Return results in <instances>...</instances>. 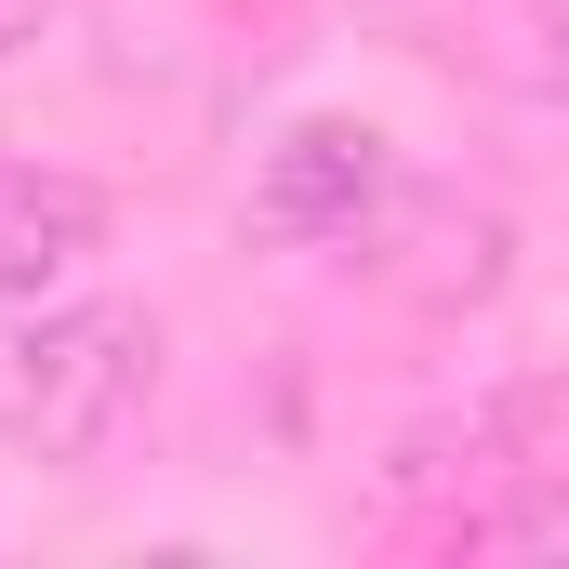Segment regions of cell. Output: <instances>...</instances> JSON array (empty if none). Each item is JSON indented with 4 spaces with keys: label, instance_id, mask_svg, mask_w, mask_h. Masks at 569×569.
<instances>
[{
    "label": "cell",
    "instance_id": "cell-1",
    "mask_svg": "<svg viewBox=\"0 0 569 569\" xmlns=\"http://www.w3.org/2000/svg\"><path fill=\"white\" fill-rule=\"evenodd\" d=\"M146 398H159V318L146 305H53V318L0 331V437L40 463L120 450Z\"/></svg>",
    "mask_w": 569,
    "mask_h": 569
},
{
    "label": "cell",
    "instance_id": "cell-2",
    "mask_svg": "<svg viewBox=\"0 0 569 569\" xmlns=\"http://www.w3.org/2000/svg\"><path fill=\"white\" fill-rule=\"evenodd\" d=\"M398 199V159L371 120H291L266 146V186H252V226L266 239H371Z\"/></svg>",
    "mask_w": 569,
    "mask_h": 569
},
{
    "label": "cell",
    "instance_id": "cell-5",
    "mask_svg": "<svg viewBox=\"0 0 569 569\" xmlns=\"http://www.w3.org/2000/svg\"><path fill=\"white\" fill-rule=\"evenodd\" d=\"M53 13H67V0H0V53H27V40H40Z\"/></svg>",
    "mask_w": 569,
    "mask_h": 569
},
{
    "label": "cell",
    "instance_id": "cell-4",
    "mask_svg": "<svg viewBox=\"0 0 569 569\" xmlns=\"http://www.w3.org/2000/svg\"><path fill=\"white\" fill-rule=\"evenodd\" d=\"M463 543H477V557H569V477H530L517 503L463 517Z\"/></svg>",
    "mask_w": 569,
    "mask_h": 569
},
{
    "label": "cell",
    "instance_id": "cell-3",
    "mask_svg": "<svg viewBox=\"0 0 569 569\" xmlns=\"http://www.w3.org/2000/svg\"><path fill=\"white\" fill-rule=\"evenodd\" d=\"M107 226H120V199H107L93 172H40V159H0V305H13V291L80 279V266L107 252Z\"/></svg>",
    "mask_w": 569,
    "mask_h": 569
}]
</instances>
